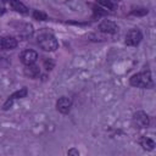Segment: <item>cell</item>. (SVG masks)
Returning <instances> with one entry per match:
<instances>
[{"label":"cell","instance_id":"obj_8","mask_svg":"<svg viewBox=\"0 0 156 156\" xmlns=\"http://www.w3.org/2000/svg\"><path fill=\"white\" fill-rule=\"evenodd\" d=\"M37 58H38V54H37V51L30 50V49L24 50V51L21 54V62H22L24 66L35 63Z\"/></svg>","mask_w":156,"mask_h":156},{"label":"cell","instance_id":"obj_14","mask_svg":"<svg viewBox=\"0 0 156 156\" xmlns=\"http://www.w3.org/2000/svg\"><path fill=\"white\" fill-rule=\"evenodd\" d=\"M33 18L37 20V21H46L48 20V16H46L45 12L39 11V10H35V11H33Z\"/></svg>","mask_w":156,"mask_h":156},{"label":"cell","instance_id":"obj_18","mask_svg":"<svg viewBox=\"0 0 156 156\" xmlns=\"http://www.w3.org/2000/svg\"><path fill=\"white\" fill-rule=\"evenodd\" d=\"M5 13V5H4V1L0 0V16Z\"/></svg>","mask_w":156,"mask_h":156},{"label":"cell","instance_id":"obj_20","mask_svg":"<svg viewBox=\"0 0 156 156\" xmlns=\"http://www.w3.org/2000/svg\"><path fill=\"white\" fill-rule=\"evenodd\" d=\"M0 50H4V37H0Z\"/></svg>","mask_w":156,"mask_h":156},{"label":"cell","instance_id":"obj_9","mask_svg":"<svg viewBox=\"0 0 156 156\" xmlns=\"http://www.w3.org/2000/svg\"><path fill=\"white\" fill-rule=\"evenodd\" d=\"M10 6L16 12H20L22 15H27L28 13V7L23 2H21L20 0H10Z\"/></svg>","mask_w":156,"mask_h":156},{"label":"cell","instance_id":"obj_11","mask_svg":"<svg viewBox=\"0 0 156 156\" xmlns=\"http://www.w3.org/2000/svg\"><path fill=\"white\" fill-rule=\"evenodd\" d=\"M117 2H118V0H98V5L101 6L102 9H105L106 11L107 10L113 11L117 6Z\"/></svg>","mask_w":156,"mask_h":156},{"label":"cell","instance_id":"obj_3","mask_svg":"<svg viewBox=\"0 0 156 156\" xmlns=\"http://www.w3.org/2000/svg\"><path fill=\"white\" fill-rule=\"evenodd\" d=\"M143 39V34L139 29L134 28L128 30V33L126 34V44L128 46H136Z\"/></svg>","mask_w":156,"mask_h":156},{"label":"cell","instance_id":"obj_15","mask_svg":"<svg viewBox=\"0 0 156 156\" xmlns=\"http://www.w3.org/2000/svg\"><path fill=\"white\" fill-rule=\"evenodd\" d=\"M147 9H143V7H140V9H133L132 11H130V15L132 16H145V15H147Z\"/></svg>","mask_w":156,"mask_h":156},{"label":"cell","instance_id":"obj_4","mask_svg":"<svg viewBox=\"0 0 156 156\" xmlns=\"http://www.w3.org/2000/svg\"><path fill=\"white\" fill-rule=\"evenodd\" d=\"M133 122L138 128H147L150 124V118L144 111H138L133 116Z\"/></svg>","mask_w":156,"mask_h":156},{"label":"cell","instance_id":"obj_5","mask_svg":"<svg viewBox=\"0 0 156 156\" xmlns=\"http://www.w3.org/2000/svg\"><path fill=\"white\" fill-rule=\"evenodd\" d=\"M71 107H72V100L68 96H61L56 102V108L62 115H67L71 111Z\"/></svg>","mask_w":156,"mask_h":156},{"label":"cell","instance_id":"obj_13","mask_svg":"<svg viewBox=\"0 0 156 156\" xmlns=\"http://www.w3.org/2000/svg\"><path fill=\"white\" fill-rule=\"evenodd\" d=\"M17 46V40L12 37H4V50H12Z\"/></svg>","mask_w":156,"mask_h":156},{"label":"cell","instance_id":"obj_7","mask_svg":"<svg viewBox=\"0 0 156 156\" xmlns=\"http://www.w3.org/2000/svg\"><path fill=\"white\" fill-rule=\"evenodd\" d=\"M99 30L101 33H105V34H115L118 30V26L112 21L105 20L99 24Z\"/></svg>","mask_w":156,"mask_h":156},{"label":"cell","instance_id":"obj_19","mask_svg":"<svg viewBox=\"0 0 156 156\" xmlns=\"http://www.w3.org/2000/svg\"><path fill=\"white\" fill-rule=\"evenodd\" d=\"M68 155H79V152H78V150H76V149H71V150H68Z\"/></svg>","mask_w":156,"mask_h":156},{"label":"cell","instance_id":"obj_10","mask_svg":"<svg viewBox=\"0 0 156 156\" xmlns=\"http://www.w3.org/2000/svg\"><path fill=\"white\" fill-rule=\"evenodd\" d=\"M24 74L29 78H37L39 74H40V69L38 66H35L34 63L33 65H27L24 67Z\"/></svg>","mask_w":156,"mask_h":156},{"label":"cell","instance_id":"obj_17","mask_svg":"<svg viewBox=\"0 0 156 156\" xmlns=\"http://www.w3.org/2000/svg\"><path fill=\"white\" fill-rule=\"evenodd\" d=\"M94 13H95V16L99 17V16H104V15H106L107 11H106L105 9H102L101 6H98V7L95 6V7H94Z\"/></svg>","mask_w":156,"mask_h":156},{"label":"cell","instance_id":"obj_12","mask_svg":"<svg viewBox=\"0 0 156 156\" xmlns=\"http://www.w3.org/2000/svg\"><path fill=\"white\" fill-rule=\"evenodd\" d=\"M139 143H140V145L143 146V149H145V150H147V151L154 150L155 146H156L155 141H154L151 138H147V136H143Z\"/></svg>","mask_w":156,"mask_h":156},{"label":"cell","instance_id":"obj_16","mask_svg":"<svg viewBox=\"0 0 156 156\" xmlns=\"http://www.w3.org/2000/svg\"><path fill=\"white\" fill-rule=\"evenodd\" d=\"M44 67L46 71H51L55 67V61L52 58H44Z\"/></svg>","mask_w":156,"mask_h":156},{"label":"cell","instance_id":"obj_1","mask_svg":"<svg viewBox=\"0 0 156 156\" xmlns=\"http://www.w3.org/2000/svg\"><path fill=\"white\" fill-rule=\"evenodd\" d=\"M129 83L133 87L144 88V89H149V88L154 87V82H152L150 71H144V72L133 74L130 77V79H129Z\"/></svg>","mask_w":156,"mask_h":156},{"label":"cell","instance_id":"obj_2","mask_svg":"<svg viewBox=\"0 0 156 156\" xmlns=\"http://www.w3.org/2000/svg\"><path fill=\"white\" fill-rule=\"evenodd\" d=\"M38 44L44 51H55L58 48V43L56 38L51 33H41L38 37Z\"/></svg>","mask_w":156,"mask_h":156},{"label":"cell","instance_id":"obj_6","mask_svg":"<svg viewBox=\"0 0 156 156\" xmlns=\"http://www.w3.org/2000/svg\"><path fill=\"white\" fill-rule=\"evenodd\" d=\"M27 94H28L27 88H21L20 90L15 91L12 95H10V96H9V99H7V100H6V102L4 104L2 108H4V110H9V108L12 106V104H13V101H15L16 99H22V98H26V95H27Z\"/></svg>","mask_w":156,"mask_h":156}]
</instances>
